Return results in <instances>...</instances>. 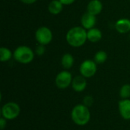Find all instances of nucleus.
<instances>
[{
	"label": "nucleus",
	"mask_w": 130,
	"mask_h": 130,
	"mask_svg": "<svg viewBox=\"0 0 130 130\" xmlns=\"http://www.w3.org/2000/svg\"><path fill=\"white\" fill-rule=\"evenodd\" d=\"M66 39L67 43L72 47H80L88 40L87 30L83 27L76 26L69 30Z\"/></svg>",
	"instance_id": "f257e3e1"
},
{
	"label": "nucleus",
	"mask_w": 130,
	"mask_h": 130,
	"mask_svg": "<svg viewBox=\"0 0 130 130\" xmlns=\"http://www.w3.org/2000/svg\"><path fill=\"white\" fill-rule=\"evenodd\" d=\"M91 112L89 107L83 104L75 105L71 111V118L73 123L78 126L87 125L91 120Z\"/></svg>",
	"instance_id": "f03ea898"
},
{
	"label": "nucleus",
	"mask_w": 130,
	"mask_h": 130,
	"mask_svg": "<svg viewBox=\"0 0 130 130\" xmlns=\"http://www.w3.org/2000/svg\"><path fill=\"white\" fill-rule=\"evenodd\" d=\"M13 57L19 63L21 64H28L30 63L34 59V52L27 46H18L14 53Z\"/></svg>",
	"instance_id": "7ed1b4c3"
},
{
	"label": "nucleus",
	"mask_w": 130,
	"mask_h": 130,
	"mask_svg": "<svg viewBox=\"0 0 130 130\" xmlns=\"http://www.w3.org/2000/svg\"><path fill=\"white\" fill-rule=\"evenodd\" d=\"M21 113V107L18 104L9 101L5 103L1 109L2 117L7 120H15Z\"/></svg>",
	"instance_id": "20e7f679"
},
{
	"label": "nucleus",
	"mask_w": 130,
	"mask_h": 130,
	"mask_svg": "<svg viewBox=\"0 0 130 130\" xmlns=\"http://www.w3.org/2000/svg\"><path fill=\"white\" fill-rule=\"evenodd\" d=\"M98 64L94 60L86 59L82 62L79 67V72L81 75L86 78L93 77L98 71Z\"/></svg>",
	"instance_id": "39448f33"
},
{
	"label": "nucleus",
	"mask_w": 130,
	"mask_h": 130,
	"mask_svg": "<svg viewBox=\"0 0 130 130\" xmlns=\"http://www.w3.org/2000/svg\"><path fill=\"white\" fill-rule=\"evenodd\" d=\"M72 74L67 70H63L57 74L55 78V84L58 88L66 89L72 85Z\"/></svg>",
	"instance_id": "423d86ee"
},
{
	"label": "nucleus",
	"mask_w": 130,
	"mask_h": 130,
	"mask_svg": "<svg viewBox=\"0 0 130 130\" xmlns=\"http://www.w3.org/2000/svg\"><path fill=\"white\" fill-rule=\"evenodd\" d=\"M35 38L39 44L47 45L53 40V33L47 27H40L35 32Z\"/></svg>",
	"instance_id": "0eeeda50"
},
{
	"label": "nucleus",
	"mask_w": 130,
	"mask_h": 130,
	"mask_svg": "<svg viewBox=\"0 0 130 130\" xmlns=\"http://www.w3.org/2000/svg\"><path fill=\"white\" fill-rule=\"evenodd\" d=\"M120 115L125 120H130V98L121 99L118 103Z\"/></svg>",
	"instance_id": "6e6552de"
},
{
	"label": "nucleus",
	"mask_w": 130,
	"mask_h": 130,
	"mask_svg": "<svg viewBox=\"0 0 130 130\" xmlns=\"http://www.w3.org/2000/svg\"><path fill=\"white\" fill-rule=\"evenodd\" d=\"M97 18L94 14H90L89 12H85L81 18L82 27H83L85 30H90L93 28L96 24Z\"/></svg>",
	"instance_id": "1a4fd4ad"
},
{
	"label": "nucleus",
	"mask_w": 130,
	"mask_h": 130,
	"mask_svg": "<svg viewBox=\"0 0 130 130\" xmlns=\"http://www.w3.org/2000/svg\"><path fill=\"white\" fill-rule=\"evenodd\" d=\"M72 88L76 92H82L87 88V80L82 75H77L73 78L72 82Z\"/></svg>",
	"instance_id": "9d476101"
},
{
	"label": "nucleus",
	"mask_w": 130,
	"mask_h": 130,
	"mask_svg": "<svg viewBox=\"0 0 130 130\" xmlns=\"http://www.w3.org/2000/svg\"><path fill=\"white\" fill-rule=\"evenodd\" d=\"M103 10V4L100 0H91L87 6V11L97 16Z\"/></svg>",
	"instance_id": "9b49d317"
},
{
	"label": "nucleus",
	"mask_w": 130,
	"mask_h": 130,
	"mask_svg": "<svg viewBox=\"0 0 130 130\" xmlns=\"http://www.w3.org/2000/svg\"><path fill=\"white\" fill-rule=\"evenodd\" d=\"M116 30L120 34H127L130 31V20L128 18H120L115 24Z\"/></svg>",
	"instance_id": "f8f14e48"
},
{
	"label": "nucleus",
	"mask_w": 130,
	"mask_h": 130,
	"mask_svg": "<svg viewBox=\"0 0 130 130\" xmlns=\"http://www.w3.org/2000/svg\"><path fill=\"white\" fill-rule=\"evenodd\" d=\"M88 40L91 43H98L102 38V32L98 28H91L87 30Z\"/></svg>",
	"instance_id": "ddd939ff"
},
{
	"label": "nucleus",
	"mask_w": 130,
	"mask_h": 130,
	"mask_svg": "<svg viewBox=\"0 0 130 130\" xmlns=\"http://www.w3.org/2000/svg\"><path fill=\"white\" fill-rule=\"evenodd\" d=\"M63 4L59 0H52L48 5V11L50 14L56 15L62 12Z\"/></svg>",
	"instance_id": "4468645a"
},
{
	"label": "nucleus",
	"mask_w": 130,
	"mask_h": 130,
	"mask_svg": "<svg viewBox=\"0 0 130 130\" xmlns=\"http://www.w3.org/2000/svg\"><path fill=\"white\" fill-rule=\"evenodd\" d=\"M74 57L70 53H65L61 59V65L66 70H68L74 65Z\"/></svg>",
	"instance_id": "2eb2a0df"
},
{
	"label": "nucleus",
	"mask_w": 130,
	"mask_h": 130,
	"mask_svg": "<svg viewBox=\"0 0 130 130\" xmlns=\"http://www.w3.org/2000/svg\"><path fill=\"white\" fill-rule=\"evenodd\" d=\"M13 56L12 52L7 47H1L0 48V60L2 62L9 61Z\"/></svg>",
	"instance_id": "dca6fc26"
},
{
	"label": "nucleus",
	"mask_w": 130,
	"mask_h": 130,
	"mask_svg": "<svg viewBox=\"0 0 130 130\" xmlns=\"http://www.w3.org/2000/svg\"><path fill=\"white\" fill-rule=\"evenodd\" d=\"M107 59V53L104 50L98 51L94 57V60L97 64H103Z\"/></svg>",
	"instance_id": "f3484780"
},
{
	"label": "nucleus",
	"mask_w": 130,
	"mask_h": 130,
	"mask_svg": "<svg viewBox=\"0 0 130 130\" xmlns=\"http://www.w3.org/2000/svg\"><path fill=\"white\" fill-rule=\"evenodd\" d=\"M120 97L121 99H129L130 98V85L129 84H125L123 85L119 92Z\"/></svg>",
	"instance_id": "a211bd4d"
},
{
	"label": "nucleus",
	"mask_w": 130,
	"mask_h": 130,
	"mask_svg": "<svg viewBox=\"0 0 130 130\" xmlns=\"http://www.w3.org/2000/svg\"><path fill=\"white\" fill-rule=\"evenodd\" d=\"M94 104V98L91 95H87L83 98V104L87 106L88 107H90Z\"/></svg>",
	"instance_id": "6ab92c4d"
},
{
	"label": "nucleus",
	"mask_w": 130,
	"mask_h": 130,
	"mask_svg": "<svg viewBox=\"0 0 130 130\" xmlns=\"http://www.w3.org/2000/svg\"><path fill=\"white\" fill-rule=\"evenodd\" d=\"M45 52H46L45 46H44V45H42V44H38V45L36 46L35 51H34V53H35L37 56H43V55L45 53Z\"/></svg>",
	"instance_id": "aec40b11"
},
{
	"label": "nucleus",
	"mask_w": 130,
	"mask_h": 130,
	"mask_svg": "<svg viewBox=\"0 0 130 130\" xmlns=\"http://www.w3.org/2000/svg\"><path fill=\"white\" fill-rule=\"evenodd\" d=\"M7 121H8V120H7L6 119H5L4 117H2L0 118V129H5V128L6 126H7Z\"/></svg>",
	"instance_id": "412c9836"
},
{
	"label": "nucleus",
	"mask_w": 130,
	"mask_h": 130,
	"mask_svg": "<svg viewBox=\"0 0 130 130\" xmlns=\"http://www.w3.org/2000/svg\"><path fill=\"white\" fill-rule=\"evenodd\" d=\"M64 5H70L73 4L76 0H59Z\"/></svg>",
	"instance_id": "4be33fe9"
},
{
	"label": "nucleus",
	"mask_w": 130,
	"mask_h": 130,
	"mask_svg": "<svg viewBox=\"0 0 130 130\" xmlns=\"http://www.w3.org/2000/svg\"><path fill=\"white\" fill-rule=\"evenodd\" d=\"M20 1L24 4H27V5H31V4H34L37 2V0H20Z\"/></svg>",
	"instance_id": "5701e85b"
}]
</instances>
